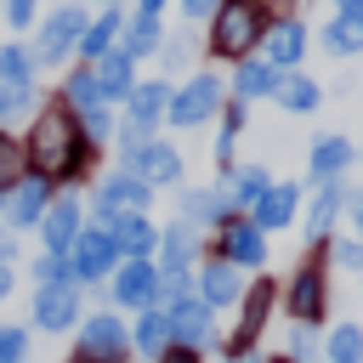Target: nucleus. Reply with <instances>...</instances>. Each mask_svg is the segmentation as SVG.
I'll use <instances>...</instances> for the list:
<instances>
[{"label":"nucleus","mask_w":363,"mask_h":363,"mask_svg":"<svg viewBox=\"0 0 363 363\" xmlns=\"http://www.w3.org/2000/svg\"><path fill=\"white\" fill-rule=\"evenodd\" d=\"M23 147H28V170H34V176H45L51 187H57V182H68V187H74V182L91 170V153H96V147L79 136V119H74L57 96L34 108V125H28Z\"/></svg>","instance_id":"obj_1"},{"label":"nucleus","mask_w":363,"mask_h":363,"mask_svg":"<svg viewBox=\"0 0 363 363\" xmlns=\"http://www.w3.org/2000/svg\"><path fill=\"white\" fill-rule=\"evenodd\" d=\"M261 34H267V6L261 0H221L210 11V51L227 57V62L250 57L261 45Z\"/></svg>","instance_id":"obj_2"},{"label":"nucleus","mask_w":363,"mask_h":363,"mask_svg":"<svg viewBox=\"0 0 363 363\" xmlns=\"http://www.w3.org/2000/svg\"><path fill=\"white\" fill-rule=\"evenodd\" d=\"M199 255H204V233L199 227H187V221H170V227H159V301H176V295H187V284H193V272H199Z\"/></svg>","instance_id":"obj_3"},{"label":"nucleus","mask_w":363,"mask_h":363,"mask_svg":"<svg viewBox=\"0 0 363 363\" xmlns=\"http://www.w3.org/2000/svg\"><path fill=\"white\" fill-rule=\"evenodd\" d=\"M85 23H91V11L85 6H51L45 17H40V28H34V62L40 68H57V62H68V51H79V34H85Z\"/></svg>","instance_id":"obj_4"},{"label":"nucleus","mask_w":363,"mask_h":363,"mask_svg":"<svg viewBox=\"0 0 363 363\" xmlns=\"http://www.w3.org/2000/svg\"><path fill=\"white\" fill-rule=\"evenodd\" d=\"M284 306H289V318H295L301 329H318V323L329 318V267H323V255H306V261L289 272Z\"/></svg>","instance_id":"obj_5"},{"label":"nucleus","mask_w":363,"mask_h":363,"mask_svg":"<svg viewBox=\"0 0 363 363\" xmlns=\"http://www.w3.org/2000/svg\"><path fill=\"white\" fill-rule=\"evenodd\" d=\"M221 108H227L221 79H216V74H193L187 85H176V91H170V113H164V119H170L176 130H204Z\"/></svg>","instance_id":"obj_6"},{"label":"nucleus","mask_w":363,"mask_h":363,"mask_svg":"<svg viewBox=\"0 0 363 363\" xmlns=\"http://www.w3.org/2000/svg\"><path fill=\"white\" fill-rule=\"evenodd\" d=\"M125 357H130L125 318H113V306L108 312H85L79 318V352H74V363H125Z\"/></svg>","instance_id":"obj_7"},{"label":"nucleus","mask_w":363,"mask_h":363,"mask_svg":"<svg viewBox=\"0 0 363 363\" xmlns=\"http://www.w3.org/2000/svg\"><path fill=\"white\" fill-rule=\"evenodd\" d=\"M147 204H153V187L136 182L130 170H108V176L91 187V216H96V227H108L113 216H130V210L147 216Z\"/></svg>","instance_id":"obj_8"},{"label":"nucleus","mask_w":363,"mask_h":363,"mask_svg":"<svg viewBox=\"0 0 363 363\" xmlns=\"http://www.w3.org/2000/svg\"><path fill=\"white\" fill-rule=\"evenodd\" d=\"M119 261H125V255H119L113 233L91 221V227L74 238V250H68V278H74V284H102V278H108Z\"/></svg>","instance_id":"obj_9"},{"label":"nucleus","mask_w":363,"mask_h":363,"mask_svg":"<svg viewBox=\"0 0 363 363\" xmlns=\"http://www.w3.org/2000/svg\"><path fill=\"white\" fill-rule=\"evenodd\" d=\"M119 170H130V176L147 182L153 193H176V187H182V153H176L164 136H147L130 159H119Z\"/></svg>","instance_id":"obj_10"},{"label":"nucleus","mask_w":363,"mask_h":363,"mask_svg":"<svg viewBox=\"0 0 363 363\" xmlns=\"http://www.w3.org/2000/svg\"><path fill=\"white\" fill-rule=\"evenodd\" d=\"M79 233H85V204H79V193H74V187L51 193V204H45V216H40V244H45V255H68Z\"/></svg>","instance_id":"obj_11"},{"label":"nucleus","mask_w":363,"mask_h":363,"mask_svg":"<svg viewBox=\"0 0 363 363\" xmlns=\"http://www.w3.org/2000/svg\"><path fill=\"white\" fill-rule=\"evenodd\" d=\"M164 318H170V346H193V352L216 346V312L193 289L176 295V301H164Z\"/></svg>","instance_id":"obj_12"},{"label":"nucleus","mask_w":363,"mask_h":363,"mask_svg":"<svg viewBox=\"0 0 363 363\" xmlns=\"http://www.w3.org/2000/svg\"><path fill=\"white\" fill-rule=\"evenodd\" d=\"M255 57H267L278 74L301 68V57H306V23H301L295 11L272 17V23H267V34H261V45H255Z\"/></svg>","instance_id":"obj_13"},{"label":"nucleus","mask_w":363,"mask_h":363,"mask_svg":"<svg viewBox=\"0 0 363 363\" xmlns=\"http://www.w3.org/2000/svg\"><path fill=\"white\" fill-rule=\"evenodd\" d=\"M79 318H85V306H79V284H40V289H34V329H45V335H68Z\"/></svg>","instance_id":"obj_14"},{"label":"nucleus","mask_w":363,"mask_h":363,"mask_svg":"<svg viewBox=\"0 0 363 363\" xmlns=\"http://www.w3.org/2000/svg\"><path fill=\"white\" fill-rule=\"evenodd\" d=\"M272 301H278L272 278H255V284L238 295V323H233V340H227V352H255V335L267 329V318H272Z\"/></svg>","instance_id":"obj_15"},{"label":"nucleus","mask_w":363,"mask_h":363,"mask_svg":"<svg viewBox=\"0 0 363 363\" xmlns=\"http://www.w3.org/2000/svg\"><path fill=\"white\" fill-rule=\"evenodd\" d=\"M176 204H182V216L176 221H187V227H210V233H221L238 210H233V199H227V187H182L176 193Z\"/></svg>","instance_id":"obj_16"},{"label":"nucleus","mask_w":363,"mask_h":363,"mask_svg":"<svg viewBox=\"0 0 363 363\" xmlns=\"http://www.w3.org/2000/svg\"><path fill=\"white\" fill-rule=\"evenodd\" d=\"M216 244H221V261H233L238 272H255V267H267V233H261L250 216H233V221L216 233Z\"/></svg>","instance_id":"obj_17"},{"label":"nucleus","mask_w":363,"mask_h":363,"mask_svg":"<svg viewBox=\"0 0 363 363\" xmlns=\"http://www.w3.org/2000/svg\"><path fill=\"white\" fill-rule=\"evenodd\" d=\"M108 301H113V306H130V312L159 306V267H153V261H119Z\"/></svg>","instance_id":"obj_18"},{"label":"nucleus","mask_w":363,"mask_h":363,"mask_svg":"<svg viewBox=\"0 0 363 363\" xmlns=\"http://www.w3.org/2000/svg\"><path fill=\"white\" fill-rule=\"evenodd\" d=\"M193 295L216 312V306H238V295H244V272L233 267V261H221V255H210V261H199V272H193Z\"/></svg>","instance_id":"obj_19"},{"label":"nucleus","mask_w":363,"mask_h":363,"mask_svg":"<svg viewBox=\"0 0 363 363\" xmlns=\"http://www.w3.org/2000/svg\"><path fill=\"white\" fill-rule=\"evenodd\" d=\"M51 193H57V187H51L45 176H34V170H28V176L6 193V227H11V233L40 227V216H45V204H51Z\"/></svg>","instance_id":"obj_20"},{"label":"nucleus","mask_w":363,"mask_h":363,"mask_svg":"<svg viewBox=\"0 0 363 363\" xmlns=\"http://www.w3.org/2000/svg\"><path fill=\"white\" fill-rule=\"evenodd\" d=\"M346 199H352V187H346V182H318V193L306 199V216H301V233H306L312 244H329V233H335V221H340V210H346Z\"/></svg>","instance_id":"obj_21"},{"label":"nucleus","mask_w":363,"mask_h":363,"mask_svg":"<svg viewBox=\"0 0 363 363\" xmlns=\"http://www.w3.org/2000/svg\"><path fill=\"white\" fill-rule=\"evenodd\" d=\"M352 159H357V147H352L340 130H323V136H312V153H306V176H312V182H346Z\"/></svg>","instance_id":"obj_22"},{"label":"nucleus","mask_w":363,"mask_h":363,"mask_svg":"<svg viewBox=\"0 0 363 363\" xmlns=\"http://www.w3.org/2000/svg\"><path fill=\"white\" fill-rule=\"evenodd\" d=\"M170 79L159 74V79H136L130 85V96H125V119L130 125H142V130H159V119L170 113Z\"/></svg>","instance_id":"obj_23"},{"label":"nucleus","mask_w":363,"mask_h":363,"mask_svg":"<svg viewBox=\"0 0 363 363\" xmlns=\"http://www.w3.org/2000/svg\"><path fill=\"white\" fill-rule=\"evenodd\" d=\"M301 204H306V187H301V182H272L267 199L250 210V221H255L261 233H278V227H289V221L301 216Z\"/></svg>","instance_id":"obj_24"},{"label":"nucleus","mask_w":363,"mask_h":363,"mask_svg":"<svg viewBox=\"0 0 363 363\" xmlns=\"http://www.w3.org/2000/svg\"><path fill=\"white\" fill-rule=\"evenodd\" d=\"M318 40H323L329 57H357L363 51V0H340Z\"/></svg>","instance_id":"obj_25"},{"label":"nucleus","mask_w":363,"mask_h":363,"mask_svg":"<svg viewBox=\"0 0 363 363\" xmlns=\"http://www.w3.org/2000/svg\"><path fill=\"white\" fill-rule=\"evenodd\" d=\"M108 233H113V244H119V255H125V261H153V250H159V227H153L142 210L113 216V221H108Z\"/></svg>","instance_id":"obj_26"},{"label":"nucleus","mask_w":363,"mask_h":363,"mask_svg":"<svg viewBox=\"0 0 363 363\" xmlns=\"http://www.w3.org/2000/svg\"><path fill=\"white\" fill-rule=\"evenodd\" d=\"M119 34H125V11H119V6L96 11V17L85 23V34H79V62H102V57L119 45Z\"/></svg>","instance_id":"obj_27"},{"label":"nucleus","mask_w":363,"mask_h":363,"mask_svg":"<svg viewBox=\"0 0 363 363\" xmlns=\"http://www.w3.org/2000/svg\"><path fill=\"white\" fill-rule=\"evenodd\" d=\"M272 85H278V68L267 62V57H238V68H233V102H261V96H272Z\"/></svg>","instance_id":"obj_28"},{"label":"nucleus","mask_w":363,"mask_h":363,"mask_svg":"<svg viewBox=\"0 0 363 363\" xmlns=\"http://www.w3.org/2000/svg\"><path fill=\"white\" fill-rule=\"evenodd\" d=\"M57 102L79 119V113H91V108H108L102 102V85H96V68L91 62H79V68H68V79L57 85Z\"/></svg>","instance_id":"obj_29"},{"label":"nucleus","mask_w":363,"mask_h":363,"mask_svg":"<svg viewBox=\"0 0 363 363\" xmlns=\"http://www.w3.org/2000/svg\"><path fill=\"white\" fill-rule=\"evenodd\" d=\"M272 102H278L284 113H318V102H323V85H318L312 74L289 68V74H278V85H272Z\"/></svg>","instance_id":"obj_30"},{"label":"nucleus","mask_w":363,"mask_h":363,"mask_svg":"<svg viewBox=\"0 0 363 363\" xmlns=\"http://www.w3.org/2000/svg\"><path fill=\"white\" fill-rule=\"evenodd\" d=\"M267 187H272V176H267V164H255V159L227 170V199H233V210H238V216H250V210L267 199Z\"/></svg>","instance_id":"obj_31"},{"label":"nucleus","mask_w":363,"mask_h":363,"mask_svg":"<svg viewBox=\"0 0 363 363\" xmlns=\"http://www.w3.org/2000/svg\"><path fill=\"white\" fill-rule=\"evenodd\" d=\"M159 45H164V17H125V34H119V51L130 57V62H142V57H159Z\"/></svg>","instance_id":"obj_32"},{"label":"nucleus","mask_w":363,"mask_h":363,"mask_svg":"<svg viewBox=\"0 0 363 363\" xmlns=\"http://www.w3.org/2000/svg\"><path fill=\"white\" fill-rule=\"evenodd\" d=\"M91 68H96V85H102V102H108V108L130 96V85H136V62H130L119 45H113L102 62H91Z\"/></svg>","instance_id":"obj_33"},{"label":"nucleus","mask_w":363,"mask_h":363,"mask_svg":"<svg viewBox=\"0 0 363 363\" xmlns=\"http://www.w3.org/2000/svg\"><path fill=\"white\" fill-rule=\"evenodd\" d=\"M164 346H170V318H164V301H159V306H142V318H136V329H130V352L159 357Z\"/></svg>","instance_id":"obj_34"},{"label":"nucleus","mask_w":363,"mask_h":363,"mask_svg":"<svg viewBox=\"0 0 363 363\" xmlns=\"http://www.w3.org/2000/svg\"><path fill=\"white\" fill-rule=\"evenodd\" d=\"M244 113H250L244 102H227V108L216 113V119H221V130H216V164H221V170H233V164H238V136H244Z\"/></svg>","instance_id":"obj_35"},{"label":"nucleus","mask_w":363,"mask_h":363,"mask_svg":"<svg viewBox=\"0 0 363 363\" xmlns=\"http://www.w3.org/2000/svg\"><path fill=\"white\" fill-rule=\"evenodd\" d=\"M323 363H363V329L357 323H335L323 335Z\"/></svg>","instance_id":"obj_36"},{"label":"nucleus","mask_w":363,"mask_h":363,"mask_svg":"<svg viewBox=\"0 0 363 363\" xmlns=\"http://www.w3.org/2000/svg\"><path fill=\"white\" fill-rule=\"evenodd\" d=\"M23 176H28V147H23V136L0 130V199H6Z\"/></svg>","instance_id":"obj_37"},{"label":"nucleus","mask_w":363,"mask_h":363,"mask_svg":"<svg viewBox=\"0 0 363 363\" xmlns=\"http://www.w3.org/2000/svg\"><path fill=\"white\" fill-rule=\"evenodd\" d=\"M34 51L23 45V40H11V45H0V85H34Z\"/></svg>","instance_id":"obj_38"},{"label":"nucleus","mask_w":363,"mask_h":363,"mask_svg":"<svg viewBox=\"0 0 363 363\" xmlns=\"http://www.w3.org/2000/svg\"><path fill=\"white\" fill-rule=\"evenodd\" d=\"M28 108H34V85H0V130L17 125Z\"/></svg>","instance_id":"obj_39"},{"label":"nucleus","mask_w":363,"mask_h":363,"mask_svg":"<svg viewBox=\"0 0 363 363\" xmlns=\"http://www.w3.org/2000/svg\"><path fill=\"white\" fill-rule=\"evenodd\" d=\"M335 267H346V272H363V238H329V250H323Z\"/></svg>","instance_id":"obj_40"},{"label":"nucleus","mask_w":363,"mask_h":363,"mask_svg":"<svg viewBox=\"0 0 363 363\" xmlns=\"http://www.w3.org/2000/svg\"><path fill=\"white\" fill-rule=\"evenodd\" d=\"M0 363H28V329L0 323Z\"/></svg>","instance_id":"obj_41"},{"label":"nucleus","mask_w":363,"mask_h":363,"mask_svg":"<svg viewBox=\"0 0 363 363\" xmlns=\"http://www.w3.org/2000/svg\"><path fill=\"white\" fill-rule=\"evenodd\" d=\"M318 352H323V346H318V329H301V323H295V329H289V363H312Z\"/></svg>","instance_id":"obj_42"},{"label":"nucleus","mask_w":363,"mask_h":363,"mask_svg":"<svg viewBox=\"0 0 363 363\" xmlns=\"http://www.w3.org/2000/svg\"><path fill=\"white\" fill-rule=\"evenodd\" d=\"M0 17L11 28H34L40 23V0H0Z\"/></svg>","instance_id":"obj_43"},{"label":"nucleus","mask_w":363,"mask_h":363,"mask_svg":"<svg viewBox=\"0 0 363 363\" xmlns=\"http://www.w3.org/2000/svg\"><path fill=\"white\" fill-rule=\"evenodd\" d=\"M34 284H74L68 278V255H40L34 261Z\"/></svg>","instance_id":"obj_44"},{"label":"nucleus","mask_w":363,"mask_h":363,"mask_svg":"<svg viewBox=\"0 0 363 363\" xmlns=\"http://www.w3.org/2000/svg\"><path fill=\"white\" fill-rule=\"evenodd\" d=\"M187 57H193V34L182 28V34H170V40H164V68H182Z\"/></svg>","instance_id":"obj_45"},{"label":"nucleus","mask_w":363,"mask_h":363,"mask_svg":"<svg viewBox=\"0 0 363 363\" xmlns=\"http://www.w3.org/2000/svg\"><path fill=\"white\" fill-rule=\"evenodd\" d=\"M216 6H221V0H182V17H187V23H204Z\"/></svg>","instance_id":"obj_46"},{"label":"nucleus","mask_w":363,"mask_h":363,"mask_svg":"<svg viewBox=\"0 0 363 363\" xmlns=\"http://www.w3.org/2000/svg\"><path fill=\"white\" fill-rule=\"evenodd\" d=\"M153 363H199V352H193V346H164Z\"/></svg>","instance_id":"obj_47"},{"label":"nucleus","mask_w":363,"mask_h":363,"mask_svg":"<svg viewBox=\"0 0 363 363\" xmlns=\"http://www.w3.org/2000/svg\"><path fill=\"white\" fill-rule=\"evenodd\" d=\"M346 216H352V238H363V193L346 199Z\"/></svg>","instance_id":"obj_48"},{"label":"nucleus","mask_w":363,"mask_h":363,"mask_svg":"<svg viewBox=\"0 0 363 363\" xmlns=\"http://www.w3.org/2000/svg\"><path fill=\"white\" fill-rule=\"evenodd\" d=\"M164 6H170V0H136V11H142V17H164Z\"/></svg>","instance_id":"obj_49"},{"label":"nucleus","mask_w":363,"mask_h":363,"mask_svg":"<svg viewBox=\"0 0 363 363\" xmlns=\"http://www.w3.org/2000/svg\"><path fill=\"white\" fill-rule=\"evenodd\" d=\"M11 284H17V278H11V261H0V301L11 295Z\"/></svg>","instance_id":"obj_50"},{"label":"nucleus","mask_w":363,"mask_h":363,"mask_svg":"<svg viewBox=\"0 0 363 363\" xmlns=\"http://www.w3.org/2000/svg\"><path fill=\"white\" fill-rule=\"evenodd\" d=\"M227 363H267L261 352H227Z\"/></svg>","instance_id":"obj_51"},{"label":"nucleus","mask_w":363,"mask_h":363,"mask_svg":"<svg viewBox=\"0 0 363 363\" xmlns=\"http://www.w3.org/2000/svg\"><path fill=\"white\" fill-rule=\"evenodd\" d=\"M0 261H17V244L11 238H0Z\"/></svg>","instance_id":"obj_52"},{"label":"nucleus","mask_w":363,"mask_h":363,"mask_svg":"<svg viewBox=\"0 0 363 363\" xmlns=\"http://www.w3.org/2000/svg\"><path fill=\"white\" fill-rule=\"evenodd\" d=\"M108 6H119V0H102V11H108Z\"/></svg>","instance_id":"obj_53"},{"label":"nucleus","mask_w":363,"mask_h":363,"mask_svg":"<svg viewBox=\"0 0 363 363\" xmlns=\"http://www.w3.org/2000/svg\"><path fill=\"white\" fill-rule=\"evenodd\" d=\"M267 363H289V357H267Z\"/></svg>","instance_id":"obj_54"},{"label":"nucleus","mask_w":363,"mask_h":363,"mask_svg":"<svg viewBox=\"0 0 363 363\" xmlns=\"http://www.w3.org/2000/svg\"><path fill=\"white\" fill-rule=\"evenodd\" d=\"M0 216H6V199H0Z\"/></svg>","instance_id":"obj_55"},{"label":"nucleus","mask_w":363,"mask_h":363,"mask_svg":"<svg viewBox=\"0 0 363 363\" xmlns=\"http://www.w3.org/2000/svg\"><path fill=\"white\" fill-rule=\"evenodd\" d=\"M357 153H363V147H357Z\"/></svg>","instance_id":"obj_56"},{"label":"nucleus","mask_w":363,"mask_h":363,"mask_svg":"<svg viewBox=\"0 0 363 363\" xmlns=\"http://www.w3.org/2000/svg\"><path fill=\"white\" fill-rule=\"evenodd\" d=\"M335 6H340V0H335Z\"/></svg>","instance_id":"obj_57"}]
</instances>
